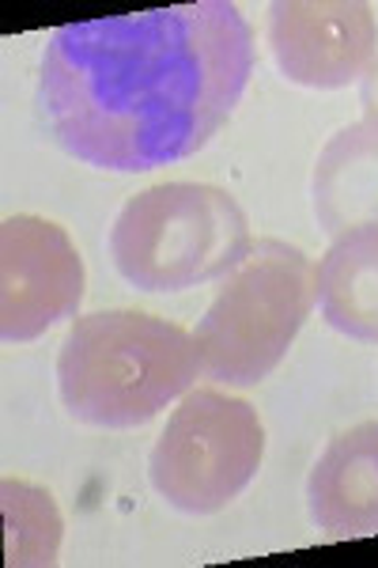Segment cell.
I'll use <instances>...</instances> for the list:
<instances>
[{"instance_id":"1","label":"cell","mask_w":378,"mask_h":568,"mask_svg":"<svg viewBox=\"0 0 378 568\" xmlns=\"http://www.w3.org/2000/svg\"><path fill=\"white\" fill-rule=\"evenodd\" d=\"M254 72V31L232 0L58 27L42 58V110L91 168L155 171L201 152Z\"/></svg>"},{"instance_id":"2","label":"cell","mask_w":378,"mask_h":568,"mask_svg":"<svg viewBox=\"0 0 378 568\" xmlns=\"http://www.w3.org/2000/svg\"><path fill=\"white\" fill-rule=\"evenodd\" d=\"M201 372L193 334L144 311L76 318L58 356L61 402L95 428H136L182 398Z\"/></svg>"},{"instance_id":"3","label":"cell","mask_w":378,"mask_h":568,"mask_svg":"<svg viewBox=\"0 0 378 568\" xmlns=\"http://www.w3.org/2000/svg\"><path fill=\"white\" fill-rule=\"evenodd\" d=\"M238 201L205 182H163L129 197L110 227L118 273L141 292H186L227 277L251 254Z\"/></svg>"},{"instance_id":"4","label":"cell","mask_w":378,"mask_h":568,"mask_svg":"<svg viewBox=\"0 0 378 568\" xmlns=\"http://www.w3.org/2000/svg\"><path fill=\"white\" fill-rule=\"evenodd\" d=\"M315 304L307 254L280 240L254 243L193 329L201 372L227 387H257L284 361Z\"/></svg>"},{"instance_id":"5","label":"cell","mask_w":378,"mask_h":568,"mask_svg":"<svg viewBox=\"0 0 378 568\" xmlns=\"http://www.w3.org/2000/svg\"><path fill=\"white\" fill-rule=\"evenodd\" d=\"M265 455L257 409L219 390H190L147 455V478L171 508L208 516L254 481Z\"/></svg>"},{"instance_id":"6","label":"cell","mask_w":378,"mask_h":568,"mask_svg":"<svg viewBox=\"0 0 378 568\" xmlns=\"http://www.w3.org/2000/svg\"><path fill=\"white\" fill-rule=\"evenodd\" d=\"M84 300V262L69 232L42 216L0 224V337L23 345L64 323Z\"/></svg>"},{"instance_id":"7","label":"cell","mask_w":378,"mask_h":568,"mask_svg":"<svg viewBox=\"0 0 378 568\" xmlns=\"http://www.w3.org/2000/svg\"><path fill=\"white\" fill-rule=\"evenodd\" d=\"M273 58L292 84L345 88L375 61L378 23L364 0H276L269 8Z\"/></svg>"},{"instance_id":"8","label":"cell","mask_w":378,"mask_h":568,"mask_svg":"<svg viewBox=\"0 0 378 568\" xmlns=\"http://www.w3.org/2000/svg\"><path fill=\"white\" fill-rule=\"evenodd\" d=\"M307 504L321 535H378V420L334 436L310 470Z\"/></svg>"},{"instance_id":"9","label":"cell","mask_w":378,"mask_h":568,"mask_svg":"<svg viewBox=\"0 0 378 568\" xmlns=\"http://www.w3.org/2000/svg\"><path fill=\"white\" fill-rule=\"evenodd\" d=\"M315 216L329 235L378 224V122L359 118L326 141L318 152L315 179Z\"/></svg>"},{"instance_id":"10","label":"cell","mask_w":378,"mask_h":568,"mask_svg":"<svg viewBox=\"0 0 378 568\" xmlns=\"http://www.w3.org/2000/svg\"><path fill=\"white\" fill-rule=\"evenodd\" d=\"M326 323L356 342H378V224L340 232L315 265Z\"/></svg>"},{"instance_id":"11","label":"cell","mask_w":378,"mask_h":568,"mask_svg":"<svg viewBox=\"0 0 378 568\" xmlns=\"http://www.w3.org/2000/svg\"><path fill=\"white\" fill-rule=\"evenodd\" d=\"M359 103H364V118L378 122V61H371V69L359 80Z\"/></svg>"}]
</instances>
